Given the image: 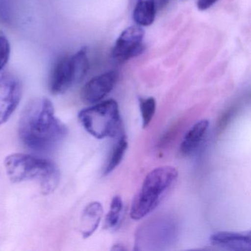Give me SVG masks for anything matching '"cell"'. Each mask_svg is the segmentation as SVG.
<instances>
[{"instance_id": "8fae6325", "label": "cell", "mask_w": 251, "mask_h": 251, "mask_svg": "<svg viewBox=\"0 0 251 251\" xmlns=\"http://www.w3.org/2000/svg\"><path fill=\"white\" fill-rule=\"evenodd\" d=\"M103 214V208L100 202H90L82 213L80 218V232L83 237L87 239L98 229Z\"/></svg>"}, {"instance_id": "ffe728a7", "label": "cell", "mask_w": 251, "mask_h": 251, "mask_svg": "<svg viewBox=\"0 0 251 251\" xmlns=\"http://www.w3.org/2000/svg\"><path fill=\"white\" fill-rule=\"evenodd\" d=\"M170 0H157L156 7L161 9V8H164L170 2Z\"/></svg>"}, {"instance_id": "30bf717a", "label": "cell", "mask_w": 251, "mask_h": 251, "mask_svg": "<svg viewBox=\"0 0 251 251\" xmlns=\"http://www.w3.org/2000/svg\"><path fill=\"white\" fill-rule=\"evenodd\" d=\"M214 246L223 249L236 251H251V231L228 232L221 231L214 233L210 238Z\"/></svg>"}, {"instance_id": "6da1fadb", "label": "cell", "mask_w": 251, "mask_h": 251, "mask_svg": "<svg viewBox=\"0 0 251 251\" xmlns=\"http://www.w3.org/2000/svg\"><path fill=\"white\" fill-rule=\"evenodd\" d=\"M19 134L30 149L47 151L55 148L66 137L67 128L55 116L50 100L36 98L30 101L22 112Z\"/></svg>"}, {"instance_id": "5bb4252c", "label": "cell", "mask_w": 251, "mask_h": 251, "mask_svg": "<svg viewBox=\"0 0 251 251\" xmlns=\"http://www.w3.org/2000/svg\"><path fill=\"white\" fill-rule=\"evenodd\" d=\"M127 146H128V143H127L126 135L120 136L117 143L113 148L112 152H111V156H110L108 164L105 167L104 174H109L120 165L125 154H126Z\"/></svg>"}, {"instance_id": "3957f363", "label": "cell", "mask_w": 251, "mask_h": 251, "mask_svg": "<svg viewBox=\"0 0 251 251\" xmlns=\"http://www.w3.org/2000/svg\"><path fill=\"white\" fill-rule=\"evenodd\" d=\"M177 177L178 172L171 166L157 167L150 172L132 201L130 217L139 220L151 214L159 205Z\"/></svg>"}, {"instance_id": "4fadbf2b", "label": "cell", "mask_w": 251, "mask_h": 251, "mask_svg": "<svg viewBox=\"0 0 251 251\" xmlns=\"http://www.w3.org/2000/svg\"><path fill=\"white\" fill-rule=\"evenodd\" d=\"M156 0H137L133 11V20L139 26L152 24L156 14Z\"/></svg>"}, {"instance_id": "e0dca14e", "label": "cell", "mask_w": 251, "mask_h": 251, "mask_svg": "<svg viewBox=\"0 0 251 251\" xmlns=\"http://www.w3.org/2000/svg\"><path fill=\"white\" fill-rule=\"evenodd\" d=\"M14 7L12 0H0V23L11 25L14 20Z\"/></svg>"}, {"instance_id": "d6986e66", "label": "cell", "mask_w": 251, "mask_h": 251, "mask_svg": "<svg viewBox=\"0 0 251 251\" xmlns=\"http://www.w3.org/2000/svg\"><path fill=\"white\" fill-rule=\"evenodd\" d=\"M217 2V0H198L197 6L201 11H205L211 8Z\"/></svg>"}, {"instance_id": "9a60e30c", "label": "cell", "mask_w": 251, "mask_h": 251, "mask_svg": "<svg viewBox=\"0 0 251 251\" xmlns=\"http://www.w3.org/2000/svg\"><path fill=\"white\" fill-rule=\"evenodd\" d=\"M123 209V200L116 195L111 201L109 211L105 217V227L108 230H114L118 227L121 221L122 211Z\"/></svg>"}, {"instance_id": "7a4b0ae2", "label": "cell", "mask_w": 251, "mask_h": 251, "mask_svg": "<svg viewBox=\"0 0 251 251\" xmlns=\"http://www.w3.org/2000/svg\"><path fill=\"white\" fill-rule=\"evenodd\" d=\"M4 164L11 181L21 183L36 180L44 195L53 192L59 183L58 167L45 158L28 154L14 153L6 157Z\"/></svg>"}, {"instance_id": "277c9868", "label": "cell", "mask_w": 251, "mask_h": 251, "mask_svg": "<svg viewBox=\"0 0 251 251\" xmlns=\"http://www.w3.org/2000/svg\"><path fill=\"white\" fill-rule=\"evenodd\" d=\"M78 119L85 130L98 139L116 136L121 125L118 103L114 100L82 110Z\"/></svg>"}, {"instance_id": "8992f818", "label": "cell", "mask_w": 251, "mask_h": 251, "mask_svg": "<svg viewBox=\"0 0 251 251\" xmlns=\"http://www.w3.org/2000/svg\"><path fill=\"white\" fill-rule=\"evenodd\" d=\"M21 82L12 74L0 76V126L6 123L22 99Z\"/></svg>"}, {"instance_id": "9c48e42d", "label": "cell", "mask_w": 251, "mask_h": 251, "mask_svg": "<svg viewBox=\"0 0 251 251\" xmlns=\"http://www.w3.org/2000/svg\"><path fill=\"white\" fill-rule=\"evenodd\" d=\"M78 83L71 57L61 58L54 67L50 79V90L53 95L65 93Z\"/></svg>"}, {"instance_id": "5b68a950", "label": "cell", "mask_w": 251, "mask_h": 251, "mask_svg": "<svg viewBox=\"0 0 251 251\" xmlns=\"http://www.w3.org/2000/svg\"><path fill=\"white\" fill-rule=\"evenodd\" d=\"M176 226L170 220H155L150 221L139 229L136 238V246H149L158 249L167 246L174 239Z\"/></svg>"}, {"instance_id": "ac0fdd59", "label": "cell", "mask_w": 251, "mask_h": 251, "mask_svg": "<svg viewBox=\"0 0 251 251\" xmlns=\"http://www.w3.org/2000/svg\"><path fill=\"white\" fill-rule=\"evenodd\" d=\"M11 45L8 38L0 31V71H2L9 61Z\"/></svg>"}, {"instance_id": "2e32d148", "label": "cell", "mask_w": 251, "mask_h": 251, "mask_svg": "<svg viewBox=\"0 0 251 251\" xmlns=\"http://www.w3.org/2000/svg\"><path fill=\"white\" fill-rule=\"evenodd\" d=\"M141 114L142 118V126L143 128H146L149 126L155 115L156 109V102L153 98H148L146 99L139 100Z\"/></svg>"}, {"instance_id": "52a82bcc", "label": "cell", "mask_w": 251, "mask_h": 251, "mask_svg": "<svg viewBox=\"0 0 251 251\" xmlns=\"http://www.w3.org/2000/svg\"><path fill=\"white\" fill-rule=\"evenodd\" d=\"M143 29L139 25L131 26L125 30L116 42L112 50V57L116 61L123 63L142 53Z\"/></svg>"}, {"instance_id": "7c38bea8", "label": "cell", "mask_w": 251, "mask_h": 251, "mask_svg": "<svg viewBox=\"0 0 251 251\" xmlns=\"http://www.w3.org/2000/svg\"><path fill=\"white\" fill-rule=\"evenodd\" d=\"M208 126L209 123L206 120H201L194 125L183 138L180 145V152L186 155L195 152L202 143L208 130Z\"/></svg>"}, {"instance_id": "ba28073f", "label": "cell", "mask_w": 251, "mask_h": 251, "mask_svg": "<svg viewBox=\"0 0 251 251\" xmlns=\"http://www.w3.org/2000/svg\"><path fill=\"white\" fill-rule=\"evenodd\" d=\"M118 77L117 72L110 71L91 79L82 88V101L86 104L98 103L113 90Z\"/></svg>"}]
</instances>
